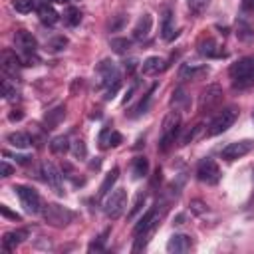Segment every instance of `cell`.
I'll return each instance as SVG.
<instances>
[{
  "instance_id": "cell-36",
  "label": "cell",
  "mask_w": 254,
  "mask_h": 254,
  "mask_svg": "<svg viewBox=\"0 0 254 254\" xmlns=\"http://www.w3.org/2000/svg\"><path fill=\"white\" fill-rule=\"evenodd\" d=\"M71 153H73L75 159H85V155H87V147H85V143H83L81 139H75V141L71 143Z\"/></svg>"
},
{
  "instance_id": "cell-42",
  "label": "cell",
  "mask_w": 254,
  "mask_h": 254,
  "mask_svg": "<svg viewBox=\"0 0 254 254\" xmlns=\"http://www.w3.org/2000/svg\"><path fill=\"white\" fill-rule=\"evenodd\" d=\"M111 131H113L111 127H105V129L99 133V147H101V149H107V147H109V135H111Z\"/></svg>"
},
{
  "instance_id": "cell-35",
  "label": "cell",
  "mask_w": 254,
  "mask_h": 254,
  "mask_svg": "<svg viewBox=\"0 0 254 254\" xmlns=\"http://www.w3.org/2000/svg\"><path fill=\"white\" fill-rule=\"evenodd\" d=\"M187 103H189V97H187L185 89H183V87H177V89L173 91L171 105H175V109H179V105H187Z\"/></svg>"
},
{
  "instance_id": "cell-38",
  "label": "cell",
  "mask_w": 254,
  "mask_h": 254,
  "mask_svg": "<svg viewBox=\"0 0 254 254\" xmlns=\"http://www.w3.org/2000/svg\"><path fill=\"white\" fill-rule=\"evenodd\" d=\"M2 95H4V99H14L16 97V87L10 85V77L2 79Z\"/></svg>"
},
{
  "instance_id": "cell-17",
  "label": "cell",
  "mask_w": 254,
  "mask_h": 254,
  "mask_svg": "<svg viewBox=\"0 0 254 254\" xmlns=\"http://www.w3.org/2000/svg\"><path fill=\"white\" fill-rule=\"evenodd\" d=\"M157 208H149L139 220H137V224L133 226V234L137 236V234H141V232H149V230H155V226H157Z\"/></svg>"
},
{
  "instance_id": "cell-53",
  "label": "cell",
  "mask_w": 254,
  "mask_h": 254,
  "mask_svg": "<svg viewBox=\"0 0 254 254\" xmlns=\"http://www.w3.org/2000/svg\"><path fill=\"white\" fill-rule=\"evenodd\" d=\"M52 2H58V4H69L71 0H52Z\"/></svg>"
},
{
  "instance_id": "cell-37",
  "label": "cell",
  "mask_w": 254,
  "mask_h": 254,
  "mask_svg": "<svg viewBox=\"0 0 254 254\" xmlns=\"http://www.w3.org/2000/svg\"><path fill=\"white\" fill-rule=\"evenodd\" d=\"M187 4H189V8H190V12H194V14H202V12L208 8L210 0H187Z\"/></svg>"
},
{
  "instance_id": "cell-44",
  "label": "cell",
  "mask_w": 254,
  "mask_h": 254,
  "mask_svg": "<svg viewBox=\"0 0 254 254\" xmlns=\"http://www.w3.org/2000/svg\"><path fill=\"white\" fill-rule=\"evenodd\" d=\"M119 143H123V135L117 133V131H111V135H109V147H117Z\"/></svg>"
},
{
  "instance_id": "cell-7",
  "label": "cell",
  "mask_w": 254,
  "mask_h": 254,
  "mask_svg": "<svg viewBox=\"0 0 254 254\" xmlns=\"http://www.w3.org/2000/svg\"><path fill=\"white\" fill-rule=\"evenodd\" d=\"M14 192L18 194L20 198V204L24 206V210L28 214H38L42 212V198L38 194V190H34L32 187H26V185H16L14 187Z\"/></svg>"
},
{
  "instance_id": "cell-1",
  "label": "cell",
  "mask_w": 254,
  "mask_h": 254,
  "mask_svg": "<svg viewBox=\"0 0 254 254\" xmlns=\"http://www.w3.org/2000/svg\"><path fill=\"white\" fill-rule=\"evenodd\" d=\"M181 131V111L179 109H173L165 115L163 123H161V139H159V149L161 151H167L173 143H175V137L179 135Z\"/></svg>"
},
{
  "instance_id": "cell-10",
  "label": "cell",
  "mask_w": 254,
  "mask_h": 254,
  "mask_svg": "<svg viewBox=\"0 0 254 254\" xmlns=\"http://www.w3.org/2000/svg\"><path fill=\"white\" fill-rule=\"evenodd\" d=\"M252 149H254V141H252V139H242V141L228 143V145L220 151V157H222L224 161H236V159L248 155Z\"/></svg>"
},
{
  "instance_id": "cell-40",
  "label": "cell",
  "mask_w": 254,
  "mask_h": 254,
  "mask_svg": "<svg viewBox=\"0 0 254 254\" xmlns=\"http://www.w3.org/2000/svg\"><path fill=\"white\" fill-rule=\"evenodd\" d=\"M109 234V230H103V234H99L97 236V240H93L91 244H89V252H99V250H103V244H105V236Z\"/></svg>"
},
{
  "instance_id": "cell-43",
  "label": "cell",
  "mask_w": 254,
  "mask_h": 254,
  "mask_svg": "<svg viewBox=\"0 0 254 254\" xmlns=\"http://www.w3.org/2000/svg\"><path fill=\"white\" fill-rule=\"evenodd\" d=\"M0 212H2V216H6V218H10V220H22V216L18 214V212H12L6 204H0Z\"/></svg>"
},
{
  "instance_id": "cell-24",
  "label": "cell",
  "mask_w": 254,
  "mask_h": 254,
  "mask_svg": "<svg viewBox=\"0 0 254 254\" xmlns=\"http://www.w3.org/2000/svg\"><path fill=\"white\" fill-rule=\"evenodd\" d=\"M236 36H238V40H242V42L254 40V26H252L246 18H238V20H236Z\"/></svg>"
},
{
  "instance_id": "cell-25",
  "label": "cell",
  "mask_w": 254,
  "mask_h": 254,
  "mask_svg": "<svg viewBox=\"0 0 254 254\" xmlns=\"http://www.w3.org/2000/svg\"><path fill=\"white\" fill-rule=\"evenodd\" d=\"M161 36H163V40H173L177 36L175 28H173V14H171V10H165L163 16H161Z\"/></svg>"
},
{
  "instance_id": "cell-8",
  "label": "cell",
  "mask_w": 254,
  "mask_h": 254,
  "mask_svg": "<svg viewBox=\"0 0 254 254\" xmlns=\"http://www.w3.org/2000/svg\"><path fill=\"white\" fill-rule=\"evenodd\" d=\"M220 177H222V173H220V167L216 165L214 159L204 157V159L198 161V165H196V179L200 183H204V185H216L220 181Z\"/></svg>"
},
{
  "instance_id": "cell-28",
  "label": "cell",
  "mask_w": 254,
  "mask_h": 254,
  "mask_svg": "<svg viewBox=\"0 0 254 254\" xmlns=\"http://www.w3.org/2000/svg\"><path fill=\"white\" fill-rule=\"evenodd\" d=\"M67 149H71V143H69V139L65 135H58V137H54L50 141V151L56 153V155H64Z\"/></svg>"
},
{
  "instance_id": "cell-39",
  "label": "cell",
  "mask_w": 254,
  "mask_h": 254,
  "mask_svg": "<svg viewBox=\"0 0 254 254\" xmlns=\"http://www.w3.org/2000/svg\"><path fill=\"white\" fill-rule=\"evenodd\" d=\"M202 127H204L202 123L194 125V127H192V129H190V131H189V133L183 137V145H187V143H192V141H194V139H196V137L202 133Z\"/></svg>"
},
{
  "instance_id": "cell-46",
  "label": "cell",
  "mask_w": 254,
  "mask_h": 254,
  "mask_svg": "<svg viewBox=\"0 0 254 254\" xmlns=\"http://www.w3.org/2000/svg\"><path fill=\"white\" fill-rule=\"evenodd\" d=\"M8 119L14 123V121H22L24 119V111L22 109H14V111H10L8 113Z\"/></svg>"
},
{
  "instance_id": "cell-19",
  "label": "cell",
  "mask_w": 254,
  "mask_h": 254,
  "mask_svg": "<svg viewBox=\"0 0 254 254\" xmlns=\"http://www.w3.org/2000/svg\"><path fill=\"white\" fill-rule=\"evenodd\" d=\"M151 28H153V18H151V14H143V16L137 20V24L133 26V38L139 40V42L147 40L149 34H151Z\"/></svg>"
},
{
  "instance_id": "cell-32",
  "label": "cell",
  "mask_w": 254,
  "mask_h": 254,
  "mask_svg": "<svg viewBox=\"0 0 254 254\" xmlns=\"http://www.w3.org/2000/svg\"><path fill=\"white\" fill-rule=\"evenodd\" d=\"M67 38L65 36H56V38H52L50 42H48V50L50 52H54V54H58V52H62V50H65L67 48Z\"/></svg>"
},
{
  "instance_id": "cell-23",
  "label": "cell",
  "mask_w": 254,
  "mask_h": 254,
  "mask_svg": "<svg viewBox=\"0 0 254 254\" xmlns=\"http://www.w3.org/2000/svg\"><path fill=\"white\" fill-rule=\"evenodd\" d=\"M6 141L16 147V149H28L32 145V137L28 133H22V131H14V133H8L6 135Z\"/></svg>"
},
{
  "instance_id": "cell-20",
  "label": "cell",
  "mask_w": 254,
  "mask_h": 254,
  "mask_svg": "<svg viewBox=\"0 0 254 254\" xmlns=\"http://www.w3.org/2000/svg\"><path fill=\"white\" fill-rule=\"evenodd\" d=\"M167 67H169V64H167L163 58H159V56H151V58H147V60L141 64V71H143L145 75H157V73L165 71Z\"/></svg>"
},
{
  "instance_id": "cell-31",
  "label": "cell",
  "mask_w": 254,
  "mask_h": 254,
  "mask_svg": "<svg viewBox=\"0 0 254 254\" xmlns=\"http://www.w3.org/2000/svg\"><path fill=\"white\" fill-rule=\"evenodd\" d=\"M145 202H147V192H137V196H135V200H133V206H131V210L127 212V218H133L137 212H141L143 210V206H145Z\"/></svg>"
},
{
  "instance_id": "cell-11",
  "label": "cell",
  "mask_w": 254,
  "mask_h": 254,
  "mask_svg": "<svg viewBox=\"0 0 254 254\" xmlns=\"http://www.w3.org/2000/svg\"><path fill=\"white\" fill-rule=\"evenodd\" d=\"M42 175H44V181H46L58 194H64V187H62L64 175H62V171H60L52 161H44V163H42Z\"/></svg>"
},
{
  "instance_id": "cell-12",
  "label": "cell",
  "mask_w": 254,
  "mask_h": 254,
  "mask_svg": "<svg viewBox=\"0 0 254 254\" xmlns=\"http://www.w3.org/2000/svg\"><path fill=\"white\" fill-rule=\"evenodd\" d=\"M20 65H22V60L20 56H16L12 50H4L2 52V60H0V67H2V73L4 77H18L20 73Z\"/></svg>"
},
{
  "instance_id": "cell-9",
  "label": "cell",
  "mask_w": 254,
  "mask_h": 254,
  "mask_svg": "<svg viewBox=\"0 0 254 254\" xmlns=\"http://www.w3.org/2000/svg\"><path fill=\"white\" fill-rule=\"evenodd\" d=\"M95 69H97V73L101 77V83L107 89L121 85V73H119V67H117V64L113 60H101Z\"/></svg>"
},
{
  "instance_id": "cell-27",
  "label": "cell",
  "mask_w": 254,
  "mask_h": 254,
  "mask_svg": "<svg viewBox=\"0 0 254 254\" xmlns=\"http://www.w3.org/2000/svg\"><path fill=\"white\" fill-rule=\"evenodd\" d=\"M149 173V159L147 157H135L133 159V167H131V175L133 179H143Z\"/></svg>"
},
{
  "instance_id": "cell-47",
  "label": "cell",
  "mask_w": 254,
  "mask_h": 254,
  "mask_svg": "<svg viewBox=\"0 0 254 254\" xmlns=\"http://www.w3.org/2000/svg\"><path fill=\"white\" fill-rule=\"evenodd\" d=\"M12 173H14V167L8 165L6 161H2V165H0V175H2V177H10Z\"/></svg>"
},
{
  "instance_id": "cell-3",
  "label": "cell",
  "mask_w": 254,
  "mask_h": 254,
  "mask_svg": "<svg viewBox=\"0 0 254 254\" xmlns=\"http://www.w3.org/2000/svg\"><path fill=\"white\" fill-rule=\"evenodd\" d=\"M236 117H238V109H236L234 105L220 109V111L212 117V121L208 123V127L204 129V135H206V137H216V135L224 133L228 127H232V125H234Z\"/></svg>"
},
{
  "instance_id": "cell-45",
  "label": "cell",
  "mask_w": 254,
  "mask_h": 254,
  "mask_svg": "<svg viewBox=\"0 0 254 254\" xmlns=\"http://www.w3.org/2000/svg\"><path fill=\"white\" fill-rule=\"evenodd\" d=\"M123 22H125V16H115V20H113V22H109V30H111V32L119 30V28L123 26Z\"/></svg>"
},
{
  "instance_id": "cell-26",
  "label": "cell",
  "mask_w": 254,
  "mask_h": 254,
  "mask_svg": "<svg viewBox=\"0 0 254 254\" xmlns=\"http://www.w3.org/2000/svg\"><path fill=\"white\" fill-rule=\"evenodd\" d=\"M117 179H119V169H117V167H113V169L105 175V179H103V183H101V187H99L97 194H99V196H107V194L111 192L113 185L117 183Z\"/></svg>"
},
{
  "instance_id": "cell-33",
  "label": "cell",
  "mask_w": 254,
  "mask_h": 254,
  "mask_svg": "<svg viewBox=\"0 0 254 254\" xmlns=\"http://www.w3.org/2000/svg\"><path fill=\"white\" fill-rule=\"evenodd\" d=\"M12 6L20 14H28L36 8V0H12Z\"/></svg>"
},
{
  "instance_id": "cell-30",
  "label": "cell",
  "mask_w": 254,
  "mask_h": 254,
  "mask_svg": "<svg viewBox=\"0 0 254 254\" xmlns=\"http://www.w3.org/2000/svg\"><path fill=\"white\" fill-rule=\"evenodd\" d=\"M109 46H111V50L115 54H127L129 48H131V40H127V38H111Z\"/></svg>"
},
{
  "instance_id": "cell-50",
  "label": "cell",
  "mask_w": 254,
  "mask_h": 254,
  "mask_svg": "<svg viewBox=\"0 0 254 254\" xmlns=\"http://www.w3.org/2000/svg\"><path fill=\"white\" fill-rule=\"evenodd\" d=\"M133 91H135V85H131V87H129V91H127V95L123 97V103H127V101L131 99V95H133Z\"/></svg>"
},
{
  "instance_id": "cell-52",
  "label": "cell",
  "mask_w": 254,
  "mask_h": 254,
  "mask_svg": "<svg viewBox=\"0 0 254 254\" xmlns=\"http://www.w3.org/2000/svg\"><path fill=\"white\" fill-rule=\"evenodd\" d=\"M99 165H101V163H99V159H97V161H93L89 167H91V169H99Z\"/></svg>"
},
{
  "instance_id": "cell-14",
  "label": "cell",
  "mask_w": 254,
  "mask_h": 254,
  "mask_svg": "<svg viewBox=\"0 0 254 254\" xmlns=\"http://www.w3.org/2000/svg\"><path fill=\"white\" fill-rule=\"evenodd\" d=\"M26 238H28V230H26V228L8 230V232L2 236V250H4V252H12V250H16V246H20Z\"/></svg>"
},
{
  "instance_id": "cell-16",
  "label": "cell",
  "mask_w": 254,
  "mask_h": 254,
  "mask_svg": "<svg viewBox=\"0 0 254 254\" xmlns=\"http://www.w3.org/2000/svg\"><path fill=\"white\" fill-rule=\"evenodd\" d=\"M190 246H192L190 236H187V234H173L169 238V242H167V252H171V254H185V252L190 250Z\"/></svg>"
},
{
  "instance_id": "cell-41",
  "label": "cell",
  "mask_w": 254,
  "mask_h": 254,
  "mask_svg": "<svg viewBox=\"0 0 254 254\" xmlns=\"http://www.w3.org/2000/svg\"><path fill=\"white\" fill-rule=\"evenodd\" d=\"M206 210H208V206L202 200H190V212H194V214H206Z\"/></svg>"
},
{
  "instance_id": "cell-49",
  "label": "cell",
  "mask_w": 254,
  "mask_h": 254,
  "mask_svg": "<svg viewBox=\"0 0 254 254\" xmlns=\"http://www.w3.org/2000/svg\"><path fill=\"white\" fill-rule=\"evenodd\" d=\"M240 8H242V12H254V0H242Z\"/></svg>"
},
{
  "instance_id": "cell-15",
  "label": "cell",
  "mask_w": 254,
  "mask_h": 254,
  "mask_svg": "<svg viewBox=\"0 0 254 254\" xmlns=\"http://www.w3.org/2000/svg\"><path fill=\"white\" fill-rule=\"evenodd\" d=\"M196 50H198V54L204 56V58H222V56H224V52L220 50V46L216 44V40L210 38V36L200 38L198 44H196Z\"/></svg>"
},
{
  "instance_id": "cell-22",
  "label": "cell",
  "mask_w": 254,
  "mask_h": 254,
  "mask_svg": "<svg viewBox=\"0 0 254 254\" xmlns=\"http://www.w3.org/2000/svg\"><path fill=\"white\" fill-rule=\"evenodd\" d=\"M38 18L44 26H54L60 20V14L50 4H42V6H38Z\"/></svg>"
},
{
  "instance_id": "cell-2",
  "label": "cell",
  "mask_w": 254,
  "mask_h": 254,
  "mask_svg": "<svg viewBox=\"0 0 254 254\" xmlns=\"http://www.w3.org/2000/svg\"><path fill=\"white\" fill-rule=\"evenodd\" d=\"M232 81L236 87H246L254 83V56H246L238 62H234L228 69Z\"/></svg>"
},
{
  "instance_id": "cell-5",
  "label": "cell",
  "mask_w": 254,
  "mask_h": 254,
  "mask_svg": "<svg viewBox=\"0 0 254 254\" xmlns=\"http://www.w3.org/2000/svg\"><path fill=\"white\" fill-rule=\"evenodd\" d=\"M220 101H222V87L216 85V83H210L198 95V111L202 115H208V113L218 109Z\"/></svg>"
},
{
  "instance_id": "cell-6",
  "label": "cell",
  "mask_w": 254,
  "mask_h": 254,
  "mask_svg": "<svg viewBox=\"0 0 254 254\" xmlns=\"http://www.w3.org/2000/svg\"><path fill=\"white\" fill-rule=\"evenodd\" d=\"M125 206H127V192H125L123 189L111 190V192L105 196V200H103V212H105V216L111 218V220H117V218L123 214Z\"/></svg>"
},
{
  "instance_id": "cell-18",
  "label": "cell",
  "mask_w": 254,
  "mask_h": 254,
  "mask_svg": "<svg viewBox=\"0 0 254 254\" xmlns=\"http://www.w3.org/2000/svg\"><path fill=\"white\" fill-rule=\"evenodd\" d=\"M208 73V65H190V64H183L179 67V79L181 81H189V79H200L202 75Z\"/></svg>"
},
{
  "instance_id": "cell-54",
  "label": "cell",
  "mask_w": 254,
  "mask_h": 254,
  "mask_svg": "<svg viewBox=\"0 0 254 254\" xmlns=\"http://www.w3.org/2000/svg\"><path fill=\"white\" fill-rule=\"evenodd\" d=\"M252 117H254V113H252Z\"/></svg>"
},
{
  "instance_id": "cell-13",
  "label": "cell",
  "mask_w": 254,
  "mask_h": 254,
  "mask_svg": "<svg viewBox=\"0 0 254 254\" xmlns=\"http://www.w3.org/2000/svg\"><path fill=\"white\" fill-rule=\"evenodd\" d=\"M14 44L20 50V54H32V52L38 50L36 38L30 32H26V30H16L14 32Z\"/></svg>"
},
{
  "instance_id": "cell-51",
  "label": "cell",
  "mask_w": 254,
  "mask_h": 254,
  "mask_svg": "<svg viewBox=\"0 0 254 254\" xmlns=\"http://www.w3.org/2000/svg\"><path fill=\"white\" fill-rule=\"evenodd\" d=\"M183 220H185V214H179V216L175 218V224H183Z\"/></svg>"
},
{
  "instance_id": "cell-4",
  "label": "cell",
  "mask_w": 254,
  "mask_h": 254,
  "mask_svg": "<svg viewBox=\"0 0 254 254\" xmlns=\"http://www.w3.org/2000/svg\"><path fill=\"white\" fill-rule=\"evenodd\" d=\"M42 214H44V220H46L50 226H56V228L67 226V224L73 220V216H75L69 208H65V206H62V204H56V202L46 204V206L42 208Z\"/></svg>"
},
{
  "instance_id": "cell-48",
  "label": "cell",
  "mask_w": 254,
  "mask_h": 254,
  "mask_svg": "<svg viewBox=\"0 0 254 254\" xmlns=\"http://www.w3.org/2000/svg\"><path fill=\"white\" fill-rule=\"evenodd\" d=\"M137 64H139V62H137L135 58H129V60L125 62V65H123V67H125V71H127V73H131V71L137 67Z\"/></svg>"
},
{
  "instance_id": "cell-21",
  "label": "cell",
  "mask_w": 254,
  "mask_h": 254,
  "mask_svg": "<svg viewBox=\"0 0 254 254\" xmlns=\"http://www.w3.org/2000/svg\"><path fill=\"white\" fill-rule=\"evenodd\" d=\"M64 117H65V107H64V105H58V107L50 109V111L44 115V125H46V129H54V127H58L60 121H62Z\"/></svg>"
},
{
  "instance_id": "cell-34",
  "label": "cell",
  "mask_w": 254,
  "mask_h": 254,
  "mask_svg": "<svg viewBox=\"0 0 254 254\" xmlns=\"http://www.w3.org/2000/svg\"><path fill=\"white\" fill-rule=\"evenodd\" d=\"M153 91H155V85L145 93V99H141V103L133 109V111H135V113H133L135 117H137V115H141V113H147V109H149V105H151V99H153Z\"/></svg>"
},
{
  "instance_id": "cell-29",
  "label": "cell",
  "mask_w": 254,
  "mask_h": 254,
  "mask_svg": "<svg viewBox=\"0 0 254 254\" xmlns=\"http://www.w3.org/2000/svg\"><path fill=\"white\" fill-rule=\"evenodd\" d=\"M64 22L67 24V26H77L79 22H81V10L79 8H75V6H67V10L64 12Z\"/></svg>"
}]
</instances>
